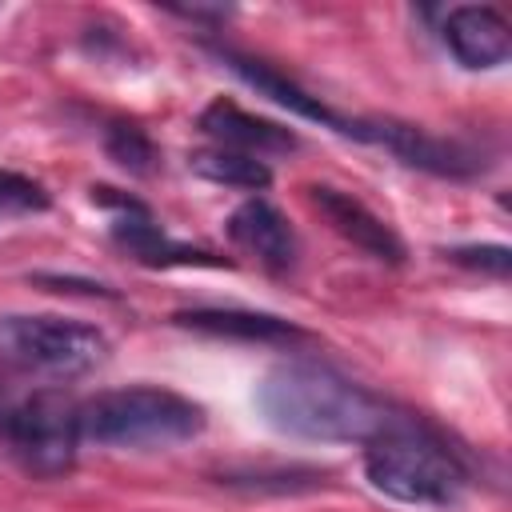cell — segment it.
<instances>
[{
	"label": "cell",
	"instance_id": "8992f818",
	"mask_svg": "<svg viewBox=\"0 0 512 512\" xmlns=\"http://www.w3.org/2000/svg\"><path fill=\"white\" fill-rule=\"evenodd\" d=\"M92 204H100V208L112 212V224H108L112 240H116L136 264H144V268H172V264H180V268H192V264L228 268L224 256L172 240V236L152 220V212H148L140 200H132V196L116 192V188H92Z\"/></svg>",
	"mask_w": 512,
	"mask_h": 512
},
{
	"label": "cell",
	"instance_id": "9a60e30c",
	"mask_svg": "<svg viewBox=\"0 0 512 512\" xmlns=\"http://www.w3.org/2000/svg\"><path fill=\"white\" fill-rule=\"evenodd\" d=\"M104 152H108L112 164H120L132 176H148L160 164V152H156L152 136L132 120H112L104 128Z\"/></svg>",
	"mask_w": 512,
	"mask_h": 512
},
{
	"label": "cell",
	"instance_id": "52a82bcc",
	"mask_svg": "<svg viewBox=\"0 0 512 512\" xmlns=\"http://www.w3.org/2000/svg\"><path fill=\"white\" fill-rule=\"evenodd\" d=\"M348 136L352 140H364V144H376V148H388L404 164L424 168L432 176L464 180V176H476L484 168L476 160V152H468L464 144L444 140V136H432V132L416 128V124H400V120H352L348 124Z\"/></svg>",
	"mask_w": 512,
	"mask_h": 512
},
{
	"label": "cell",
	"instance_id": "2e32d148",
	"mask_svg": "<svg viewBox=\"0 0 512 512\" xmlns=\"http://www.w3.org/2000/svg\"><path fill=\"white\" fill-rule=\"evenodd\" d=\"M48 192L40 180L0 168V216H28V212H48Z\"/></svg>",
	"mask_w": 512,
	"mask_h": 512
},
{
	"label": "cell",
	"instance_id": "9c48e42d",
	"mask_svg": "<svg viewBox=\"0 0 512 512\" xmlns=\"http://www.w3.org/2000/svg\"><path fill=\"white\" fill-rule=\"evenodd\" d=\"M212 56H216L228 72H236L248 88H256V96L280 104L284 112H292V116H300V120H312V124H324V128L348 136V124H352V120L340 116V112H332L320 96H312L308 88H300V84H296L292 76H284L276 64L256 60V56H248V52H236V48H224V44H212Z\"/></svg>",
	"mask_w": 512,
	"mask_h": 512
},
{
	"label": "cell",
	"instance_id": "7a4b0ae2",
	"mask_svg": "<svg viewBox=\"0 0 512 512\" xmlns=\"http://www.w3.org/2000/svg\"><path fill=\"white\" fill-rule=\"evenodd\" d=\"M364 476L380 496L408 508H452L468 488L460 456L416 416H404L364 444Z\"/></svg>",
	"mask_w": 512,
	"mask_h": 512
},
{
	"label": "cell",
	"instance_id": "7c38bea8",
	"mask_svg": "<svg viewBox=\"0 0 512 512\" xmlns=\"http://www.w3.org/2000/svg\"><path fill=\"white\" fill-rule=\"evenodd\" d=\"M200 132L216 144V148H232V152H244V156H276V152H292L300 140L292 128L276 124V120H264V116H252L244 112L240 104L232 100H212L204 112H200Z\"/></svg>",
	"mask_w": 512,
	"mask_h": 512
},
{
	"label": "cell",
	"instance_id": "6da1fadb",
	"mask_svg": "<svg viewBox=\"0 0 512 512\" xmlns=\"http://www.w3.org/2000/svg\"><path fill=\"white\" fill-rule=\"evenodd\" d=\"M256 408L276 432L320 444H368L408 416L396 412L384 396L348 380L340 368L308 356H292L268 368L256 384Z\"/></svg>",
	"mask_w": 512,
	"mask_h": 512
},
{
	"label": "cell",
	"instance_id": "e0dca14e",
	"mask_svg": "<svg viewBox=\"0 0 512 512\" xmlns=\"http://www.w3.org/2000/svg\"><path fill=\"white\" fill-rule=\"evenodd\" d=\"M444 256L460 268L488 272V276H508V268H512V252L504 244H460V248H448Z\"/></svg>",
	"mask_w": 512,
	"mask_h": 512
},
{
	"label": "cell",
	"instance_id": "277c9868",
	"mask_svg": "<svg viewBox=\"0 0 512 512\" xmlns=\"http://www.w3.org/2000/svg\"><path fill=\"white\" fill-rule=\"evenodd\" d=\"M108 360V336L96 324L52 312L0 316V364L44 376H84Z\"/></svg>",
	"mask_w": 512,
	"mask_h": 512
},
{
	"label": "cell",
	"instance_id": "8fae6325",
	"mask_svg": "<svg viewBox=\"0 0 512 512\" xmlns=\"http://www.w3.org/2000/svg\"><path fill=\"white\" fill-rule=\"evenodd\" d=\"M440 36H444L448 52L472 72L500 68L512 56V24L492 4H460V8H452L444 16Z\"/></svg>",
	"mask_w": 512,
	"mask_h": 512
},
{
	"label": "cell",
	"instance_id": "5bb4252c",
	"mask_svg": "<svg viewBox=\"0 0 512 512\" xmlns=\"http://www.w3.org/2000/svg\"><path fill=\"white\" fill-rule=\"evenodd\" d=\"M188 168L212 184H224V188H240V192H264L272 184V168L256 156H244V152H232V148H200L188 156Z\"/></svg>",
	"mask_w": 512,
	"mask_h": 512
},
{
	"label": "cell",
	"instance_id": "5b68a950",
	"mask_svg": "<svg viewBox=\"0 0 512 512\" xmlns=\"http://www.w3.org/2000/svg\"><path fill=\"white\" fill-rule=\"evenodd\" d=\"M4 436L32 476H44V480L64 476L76 464V448L84 440L80 436V404L56 388H40L8 412Z\"/></svg>",
	"mask_w": 512,
	"mask_h": 512
},
{
	"label": "cell",
	"instance_id": "ba28073f",
	"mask_svg": "<svg viewBox=\"0 0 512 512\" xmlns=\"http://www.w3.org/2000/svg\"><path fill=\"white\" fill-rule=\"evenodd\" d=\"M308 200L316 204V212L364 256L380 260V264H404V240L396 236V228L388 220H380L364 200H356L344 188L332 184H308Z\"/></svg>",
	"mask_w": 512,
	"mask_h": 512
},
{
	"label": "cell",
	"instance_id": "30bf717a",
	"mask_svg": "<svg viewBox=\"0 0 512 512\" xmlns=\"http://www.w3.org/2000/svg\"><path fill=\"white\" fill-rule=\"evenodd\" d=\"M224 232H228V240H232L240 252H248V256H252L260 268H268L272 276H284V272L296 268L300 244H296V232H292L288 216H284L276 204H268V200H260V196L244 200V204L224 220Z\"/></svg>",
	"mask_w": 512,
	"mask_h": 512
},
{
	"label": "cell",
	"instance_id": "4fadbf2b",
	"mask_svg": "<svg viewBox=\"0 0 512 512\" xmlns=\"http://www.w3.org/2000/svg\"><path fill=\"white\" fill-rule=\"evenodd\" d=\"M180 328L220 336V340H240V344H292L304 340V328L272 316V312H252V308H184L172 316Z\"/></svg>",
	"mask_w": 512,
	"mask_h": 512
},
{
	"label": "cell",
	"instance_id": "d6986e66",
	"mask_svg": "<svg viewBox=\"0 0 512 512\" xmlns=\"http://www.w3.org/2000/svg\"><path fill=\"white\" fill-rule=\"evenodd\" d=\"M8 412H12V408H8V404H4V400H0V432H4V428H8Z\"/></svg>",
	"mask_w": 512,
	"mask_h": 512
},
{
	"label": "cell",
	"instance_id": "3957f363",
	"mask_svg": "<svg viewBox=\"0 0 512 512\" xmlns=\"http://www.w3.org/2000/svg\"><path fill=\"white\" fill-rule=\"evenodd\" d=\"M204 432V408L172 388L128 384L80 404V436L104 448H172Z\"/></svg>",
	"mask_w": 512,
	"mask_h": 512
},
{
	"label": "cell",
	"instance_id": "ac0fdd59",
	"mask_svg": "<svg viewBox=\"0 0 512 512\" xmlns=\"http://www.w3.org/2000/svg\"><path fill=\"white\" fill-rule=\"evenodd\" d=\"M32 284H44V288H52V292H88V296H112L104 284H96V280H76V276H56V272H36L32 276Z\"/></svg>",
	"mask_w": 512,
	"mask_h": 512
}]
</instances>
